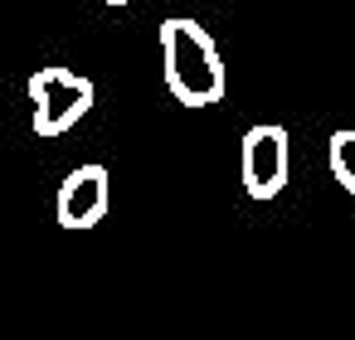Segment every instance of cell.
Wrapping results in <instances>:
<instances>
[{
    "instance_id": "3957f363",
    "label": "cell",
    "mask_w": 355,
    "mask_h": 340,
    "mask_svg": "<svg viewBox=\"0 0 355 340\" xmlns=\"http://www.w3.org/2000/svg\"><path fill=\"white\" fill-rule=\"evenodd\" d=\"M287 170H292V141L287 127L277 122H258L243 132V156H239V175L243 190L253 199H277L287 190Z\"/></svg>"
},
{
    "instance_id": "277c9868",
    "label": "cell",
    "mask_w": 355,
    "mask_h": 340,
    "mask_svg": "<svg viewBox=\"0 0 355 340\" xmlns=\"http://www.w3.org/2000/svg\"><path fill=\"white\" fill-rule=\"evenodd\" d=\"M59 224L64 229H93L107 214V170L103 165H78L59 185Z\"/></svg>"
},
{
    "instance_id": "5b68a950",
    "label": "cell",
    "mask_w": 355,
    "mask_h": 340,
    "mask_svg": "<svg viewBox=\"0 0 355 340\" xmlns=\"http://www.w3.org/2000/svg\"><path fill=\"white\" fill-rule=\"evenodd\" d=\"M326 161H331L336 185H340V190H350V199H355V127H340V132L331 136Z\"/></svg>"
},
{
    "instance_id": "8992f818",
    "label": "cell",
    "mask_w": 355,
    "mask_h": 340,
    "mask_svg": "<svg viewBox=\"0 0 355 340\" xmlns=\"http://www.w3.org/2000/svg\"><path fill=\"white\" fill-rule=\"evenodd\" d=\"M107 6H127V0H107Z\"/></svg>"
},
{
    "instance_id": "7a4b0ae2",
    "label": "cell",
    "mask_w": 355,
    "mask_h": 340,
    "mask_svg": "<svg viewBox=\"0 0 355 340\" xmlns=\"http://www.w3.org/2000/svg\"><path fill=\"white\" fill-rule=\"evenodd\" d=\"M30 102H35V132L40 136H64L93 112V83L73 69H40L30 78Z\"/></svg>"
},
{
    "instance_id": "6da1fadb",
    "label": "cell",
    "mask_w": 355,
    "mask_h": 340,
    "mask_svg": "<svg viewBox=\"0 0 355 340\" xmlns=\"http://www.w3.org/2000/svg\"><path fill=\"white\" fill-rule=\"evenodd\" d=\"M161 69H166V88L185 107H214L224 98L219 49L205 35V25H195L185 15H171L161 25Z\"/></svg>"
}]
</instances>
